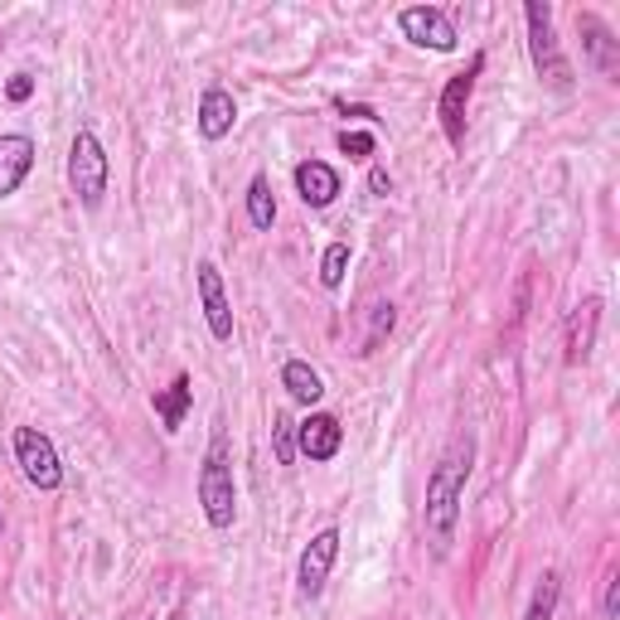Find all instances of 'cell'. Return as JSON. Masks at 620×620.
Instances as JSON below:
<instances>
[{"label": "cell", "mask_w": 620, "mask_h": 620, "mask_svg": "<svg viewBox=\"0 0 620 620\" xmlns=\"http://www.w3.org/2000/svg\"><path fill=\"white\" fill-rule=\"evenodd\" d=\"M247 219H253L257 233H272L276 199H272V184H267V175H253V184H247Z\"/></svg>", "instance_id": "cell-18"}, {"label": "cell", "mask_w": 620, "mask_h": 620, "mask_svg": "<svg viewBox=\"0 0 620 620\" xmlns=\"http://www.w3.org/2000/svg\"><path fill=\"white\" fill-rule=\"evenodd\" d=\"M199 137L204 141H223L233 131V121H237V102H233V92L229 88H204V98H199Z\"/></svg>", "instance_id": "cell-14"}, {"label": "cell", "mask_w": 620, "mask_h": 620, "mask_svg": "<svg viewBox=\"0 0 620 620\" xmlns=\"http://www.w3.org/2000/svg\"><path fill=\"white\" fill-rule=\"evenodd\" d=\"M524 20H529V59H533V74H539L553 92H572V64H567L563 44H557L553 5H547V0H529V5H524Z\"/></svg>", "instance_id": "cell-3"}, {"label": "cell", "mask_w": 620, "mask_h": 620, "mask_svg": "<svg viewBox=\"0 0 620 620\" xmlns=\"http://www.w3.org/2000/svg\"><path fill=\"white\" fill-rule=\"evenodd\" d=\"M282 388L292 392L296 402H306V408H315V402L325 398V384H320V374L306 364V359H286L282 364Z\"/></svg>", "instance_id": "cell-17"}, {"label": "cell", "mask_w": 620, "mask_h": 620, "mask_svg": "<svg viewBox=\"0 0 620 620\" xmlns=\"http://www.w3.org/2000/svg\"><path fill=\"white\" fill-rule=\"evenodd\" d=\"M602 611H606V620L620 616V572L606 577V602H602Z\"/></svg>", "instance_id": "cell-24"}, {"label": "cell", "mask_w": 620, "mask_h": 620, "mask_svg": "<svg viewBox=\"0 0 620 620\" xmlns=\"http://www.w3.org/2000/svg\"><path fill=\"white\" fill-rule=\"evenodd\" d=\"M398 29L412 39L417 49H431V54H451V49L461 44V35H456V25L447 20V10H437V5H408L398 15Z\"/></svg>", "instance_id": "cell-6"}, {"label": "cell", "mask_w": 620, "mask_h": 620, "mask_svg": "<svg viewBox=\"0 0 620 620\" xmlns=\"http://www.w3.org/2000/svg\"><path fill=\"white\" fill-rule=\"evenodd\" d=\"M339 447H345V427H339V417H330V412H310L301 427H296V451H301L306 461H335Z\"/></svg>", "instance_id": "cell-9"}, {"label": "cell", "mask_w": 620, "mask_h": 620, "mask_svg": "<svg viewBox=\"0 0 620 620\" xmlns=\"http://www.w3.org/2000/svg\"><path fill=\"white\" fill-rule=\"evenodd\" d=\"M272 447H276V461L282 465L296 461V422L286 417V412H276L272 417Z\"/></svg>", "instance_id": "cell-21"}, {"label": "cell", "mask_w": 620, "mask_h": 620, "mask_svg": "<svg viewBox=\"0 0 620 620\" xmlns=\"http://www.w3.org/2000/svg\"><path fill=\"white\" fill-rule=\"evenodd\" d=\"M296 194L306 209H330L339 194V170L325 160H301L296 165Z\"/></svg>", "instance_id": "cell-12"}, {"label": "cell", "mask_w": 620, "mask_h": 620, "mask_svg": "<svg viewBox=\"0 0 620 620\" xmlns=\"http://www.w3.org/2000/svg\"><path fill=\"white\" fill-rule=\"evenodd\" d=\"M335 107L345 112V117H364V121H374V117H378V112H374V107H364V102H354V107H349V102H335Z\"/></svg>", "instance_id": "cell-26"}, {"label": "cell", "mask_w": 620, "mask_h": 620, "mask_svg": "<svg viewBox=\"0 0 620 620\" xmlns=\"http://www.w3.org/2000/svg\"><path fill=\"white\" fill-rule=\"evenodd\" d=\"M369 190H374V194H388V190H392L388 170H369Z\"/></svg>", "instance_id": "cell-27"}, {"label": "cell", "mask_w": 620, "mask_h": 620, "mask_svg": "<svg viewBox=\"0 0 620 620\" xmlns=\"http://www.w3.org/2000/svg\"><path fill=\"white\" fill-rule=\"evenodd\" d=\"M29 170H35V141H29L25 131L0 137V199H10V194L29 180Z\"/></svg>", "instance_id": "cell-11"}, {"label": "cell", "mask_w": 620, "mask_h": 620, "mask_svg": "<svg viewBox=\"0 0 620 620\" xmlns=\"http://www.w3.org/2000/svg\"><path fill=\"white\" fill-rule=\"evenodd\" d=\"M170 620H184V616H170Z\"/></svg>", "instance_id": "cell-28"}, {"label": "cell", "mask_w": 620, "mask_h": 620, "mask_svg": "<svg viewBox=\"0 0 620 620\" xmlns=\"http://www.w3.org/2000/svg\"><path fill=\"white\" fill-rule=\"evenodd\" d=\"M199 504H204V519H209V529H233V519H237V485H233V447H229V437H223V431L209 441V451H204Z\"/></svg>", "instance_id": "cell-2"}, {"label": "cell", "mask_w": 620, "mask_h": 620, "mask_svg": "<svg viewBox=\"0 0 620 620\" xmlns=\"http://www.w3.org/2000/svg\"><path fill=\"white\" fill-rule=\"evenodd\" d=\"M557 596H563V577L547 567V572L539 577V586H533V602H529V611H524V620H553Z\"/></svg>", "instance_id": "cell-19"}, {"label": "cell", "mask_w": 620, "mask_h": 620, "mask_svg": "<svg viewBox=\"0 0 620 620\" xmlns=\"http://www.w3.org/2000/svg\"><path fill=\"white\" fill-rule=\"evenodd\" d=\"M107 175H112V165H107V151H102L98 131L78 127L74 146H68V184H74L82 209H98L102 204V194H107Z\"/></svg>", "instance_id": "cell-4"}, {"label": "cell", "mask_w": 620, "mask_h": 620, "mask_svg": "<svg viewBox=\"0 0 620 620\" xmlns=\"http://www.w3.org/2000/svg\"><path fill=\"white\" fill-rule=\"evenodd\" d=\"M199 301H204V320H209V335L219 339V345H229L233 339V306L229 296H223V276L214 262H199Z\"/></svg>", "instance_id": "cell-10"}, {"label": "cell", "mask_w": 620, "mask_h": 620, "mask_svg": "<svg viewBox=\"0 0 620 620\" xmlns=\"http://www.w3.org/2000/svg\"><path fill=\"white\" fill-rule=\"evenodd\" d=\"M190 402H194V378L190 374H175V384L151 398L155 417L165 422V431H170V437L184 427V412H190Z\"/></svg>", "instance_id": "cell-15"}, {"label": "cell", "mask_w": 620, "mask_h": 620, "mask_svg": "<svg viewBox=\"0 0 620 620\" xmlns=\"http://www.w3.org/2000/svg\"><path fill=\"white\" fill-rule=\"evenodd\" d=\"M596 330H602V301L586 296V301L572 310V320H567V364H586V359H592Z\"/></svg>", "instance_id": "cell-13"}, {"label": "cell", "mask_w": 620, "mask_h": 620, "mask_svg": "<svg viewBox=\"0 0 620 620\" xmlns=\"http://www.w3.org/2000/svg\"><path fill=\"white\" fill-rule=\"evenodd\" d=\"M485 68V54L470 59V68L456 78H447V88H441V102H437V117H441V131H447L451 146H465V107H470V92H475V78H480Z\"/></svg>", "instance_id": "cell-7"}, {"label": "cell", "mask_w": 620, "mask_h": 620, "mask_svg": "<svg viewBox=\"0 0 620 620\" xmlns=\"http://www.w3.org/2000/svg\"><path fill=\"white\" fill-rule=\"evenodd\" d=\"M15 461H20V470H25V480L35 485V490H59V485H64L59 451L39 427H15Z\"/></svg>", "instance_id": "cell-5"}, {"label": "cell", "mask_w": 620, "mask_h": 620, "mask_svg": "<svg viewBox=\"0 0 620 620\" xmlns=\"http://www.w3.org/2000/svg\"><path fill=\"white\" fill-rule=\"evenodd\" d=\"M582 35H586V59H592V68H596V74H606V78H616V39H611V29H606L596 15H582Z\"/></svg>", "instance_id": "cell-16"}, {"label": "cell", "mask_w": 620, "mask_h": 620, "mask_svg": "<svg viewBox=\"0 0 620 620\" xmlns=\"http://www.w3.org/2000/svg\"><path fill=\"white\" fill-rule=\"evenodd\" d=\"M345 272H349V243H330L325 257H320V282H325L330 292H339V286H345Z\"/></svg>", "instance_id": "cell-20"}, {"label": "cell", "mask_w": 620, "mask_h": 620, "mask_svg": "<svg viewBox=\"0 0 620 620\" xmlns=\"http://www.w3.org/2000/svg\"><path fill=\"white\" fill-rule=\"evenodd\" d=\"M392 330V306H374V335H369V345H378Z\"/></svg>", "instance_id": "cell-25"}, {"label": "cell", "mask_w": 620, "mask_h": 620, "mask_svg": "<svg viewBox=\"0 0 620 620\" xmlns=\"http://www.w3.org/2000/svg\"><path fill=\"white\" fill-rule=\"evenodd\" d=\"M335 557H339V529H325V533H315V539L306 543L301 567H296V586H301V596H320V592H325Z\"/></svg>", "instance_id": "cell-8"}, {"label": "cell", "mask_w": 620, "mask_h": 620, "mask_svg": "<svg viewBox=\"0 0 620 620\" xmlns=\"http://www.w3.org/2000/svg\"><path fill=\"white\" fill-rule=\"evenodd\" d=\"M0 524H5V514H0Z\"/></svg>", "instance_id": "cell-29"}, {"label": "cell", "mask_w": 620, "mask_h": 620, "mask_svg": "<svg viewBox=\"0 0 620 620\" xmlns=\"http://www.w3.org/2000/svg\"><path fill=\"white\" fill-rule=\"evenodd\" d=\"M470 461H475V447H470V441H456V447L437 461V470L427 475V509H422V524H427L437 553H447L451 533H456L465 480H470Z\"/></svg>", "instance_id": "cell-1"}, {"label": "cell", "mask_w": 620, "mask_h": 620, "mask_svg": "<svg viewBox=\"0 0 620 620\" xmlns=\"http://www.w3.org/2000/svg\"><path fill=\"white\" fill-rule=\"evenodd\" d=\"M339 151H345L349 160H374L378 141L369 137V131H339Z\"/></svg>", "instance_id": "cell-22"}, {"label": "cell", "mask_w": 620, "mask_h": 620, "mask_svg": "<svg viewBox=\"0 0 620 620\" xmlns=\"http://www.w3.org/2000/svg\"><path fill=\"white\" fill-rule=\"evenodd\" d=\"M29 98H35V78H29V74H15L5 82V102H15V107H20V102H29Z\"/></svg>", "instance_id": "cell-23"}]
</instances>
